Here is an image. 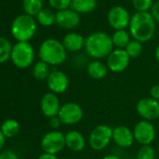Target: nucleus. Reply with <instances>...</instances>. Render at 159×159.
<instances>
[{
    "mask_svg": "<svg viewBox=\"0 0 159 159\" xmlns=\"http://www.w3.org/2000/svg\"><path fill=\"white\" fill-rule=\"evenodd\" d=\"M155 28L156 22L151 12H136L131 16L128 30L133 39L141 43L147 42L153 38Z\"/></svg>",
    "mask_w": 159,
    "mask_h": 159,
    "instance_id": "nucleus-1",
    "label": "nucleus"
},
{
    "mask_svg": "<svg viewBox=\"0 0 159 159\" xmlns=\"http://www.w3.org/2000/svg\"><path fill=\"white\" fill-rule=\"evenodd\" d=\"M84 50L88 56L94 60L107 58L108 55L114 50L111 36L101 31L90 34L85 39Z\"/></svg>",
    "mask_w": 159,
    "mask_h": 159,
    "instance_id": "nucleus-2",
    "label": "nucleus"
},
{
    "mask_svg": "<svg viewBox=\"0 0 159 159\" xmlns=\"http://www.w3.org/2000/svg\"><path fill=\"white\" fill-rule=\"evenodd\" d=\"M39 57L49 66H60L67 58V51L62 41L56 39H47L39 46Z\"/></svg>",
    "mask_w": 159,
    "mask_h": 159,
    "instance_id": "nucleus-3",
    "label": "nucleus"
},
{
    "mask_svg": "<svg viewBox=\"0 0 159 159\" xmlns=\"http://www.w3.org/2000/svg\"><path fill=\"white\" fill-rule=\"evenodd\" d=\"M11 31L18 42H28L37 32V22L28 14H20L13 20Z\"/></svg>",
    "mask_w": 159,
    "mask_h": 159,
    "instance_id": "nucleus-4",
    "label": "nucleus"
},
{
    "mask_svg": "<svg viewBox=\"0 0 159 159\" xmlns=\"http://www.w3.org/2000/svg\"><path fill=\"white\" fill-rule=\"evenodd\" d=\"M12 63L19 68H27L35 59V51L29 42H17L12 47Z\"/></svg>",
    "mask_w": 159,
    "mask_h": 159,
    "instance_id": "nucleus-5",
    "label": "nucleus"
},
{
    "mask_svg": "<svg viewBox=\"0 0 159 159\" xmlns=\"http://www.w3.org/2000/svg\"><path fill=\"white\" fill-rule=\"evenodd\" d=\"M113 128L108 125H98L93 128L88 138V144L94 151H103L112 140Z\"/></svg>",
    "mask_w": 159,
    "mask_h": 159,
    "instance_id": "nucleus-6",
    "label": "nucleus"
},
{
    "mask_svg": "<svg viewBox=\"0 0 159 159\" xmlns=\"http://www.w3.org/2000/svg\"><path fill=\"white\" fill-rule=\"evenodd\" d=\"M40 146L44 152L56 155L66 147L65 134L59 130H52L43 136Z\"/></svg>",
    "mask_w": 159,
    "mask_h": 159,
    "instance_id": "nucleus-7",
    "label": "nucleus"
},
{
    "mask_svg": "<svg viewBox=\"0 0 159 159\" xmlns=\"http://www.w3.org/2000/svg\"><path fill=\"white\" fill-rule=\"evenodd\" d=\"M84 112L82 106L76 102H66L61 106L58 113L62 124L66 125H77L84 119Z\"/></svg>",
    "mask_w": 159,
    "mask_h": 159,
    "instance_id": "nucleus-8",
    "label": "nucleus"
},
{
    "mask_svg": "<svg viewBox=\"0 0 159 159\" xmlns=\"http://www.w3.org/2000/svg\"><path fill=\"white\" fill-rule=\"evenodd\" d=\"M133 134L135 141L139 145H151V143H152L155 139L156 130L152 122L141 120L135 125Z\"/></svg>",
    "mask_w": 159,
    "mask_h": 159,
    "instance_id": "nucleus-9",
    "label": "nucleus"
},
{
    "mask_svg": "<svg viewBox=\"0 0 159 159\" xmlns=\"http://www.w3.org/2000/svg\"><path fill=\"white\" fill-rule=\"evenodd\" d=\"M107 19L109 25L114 30H125L129 26L131 16L124 7L114 6L109 11Z\"/></svg>",
    "mask_w": 159,
    "mask_h": 159,
    "instance_id": "nucleus-10",
    "label": "nucleus"
},
{
    "mask_svg": "<svg viewBox=\"0 0 159 159\" xmlns=\"http://www.w3.org/2000/svg\"><path fill=\"white\" fill-rule=\"evenodd\" d=\"M137 113L145 121H154L159 118V101L152 98H140L136 105Z\"/></svg>",
    "mask_w": 159,
    "mask_h": 159,
    "instance_id": "nucleus-11",
    "label": "nucleus"
},
{
    "mask_svg": "<svg viewBox=\"0 0 159 159\" xmlns=\"http://www.w3.org/2000/svg\"><path fill=\"white\" fill-rule=\"evenodd\" d=\"M130 57L123 49H114L106 58V65L110 71L120 73L125 71L129 64Z\"/></svg>",
    "mask_w": 159,
    "mask_h": 159,
    "instance_id": "nucleus-12",
    "label": "nucleus"
},
{
    "mask_svg": "<svg viewBox=\"0 0 159 159\" xmlns=\"http://www.w3.org/2000/svg\"><path fill=\"white\" fill-rule=\"evenodd\" d=\"M47 81V85L53 94H64L69 87V79L67 75L59 69L51 71Z\"/></svg>",
    "mask_w": 159,
    "mask_h": 159,
    "instance_id": "nucleus-13",
    "label": "nucleus"
},
{
    "mask_svg": "<svg viewBox=\"0 0 159 159\" xmlns=\"http://www.w3.org/2000/svg\"><path fill=\"white\" fill-rule=\"evenodd\" d=\"M81 23V16L72 9L59 11L55 13V24L63 29L71 30Z\"/></svg>",
    "mask_w": 159,
    "mask_h": 159,
    "instance_id": "nucleus-14",
    "label": "nucleus"
},
{
    "mask_svg": "<svg viewBox=\"0 0 159 159\" xmlns=\"http://www.w3.org/2000/svg\"><path fill=\"white\" fill-rule=\"evenodd\" d=\"M61 102L56 94L52 92L46 93L40 99V109L42 113L50 118L57 116L61 109Z\"/></svg>",
    "mask_w": 159,
    "mask_h": 159,
    "instance_id": "nucleus-15",
    "label": "nucleus"
},
{
    "mask_svg": "<svg viewBox=\"0 0 159 159\" xmlns=\"http://www.w3.org/2000/svg\"><path fill=\"white\" fill-rule=\"evenodd\" d=\"M112 140L121 148H130L135 142L133 130L126 125H117L112 131Z\"/></svg>",
    "mask_w": 159,
    "mask_h": 159,
    "instance_id": "nucleus-16",
    "label": "nucleus"
},
{
    "mask_svg": "<svg viewBox=\"0 0 159 159\" xmlns=\"http://www.w3.org/2000/svg\"><path fill=\"white\" fill-rule=\"evenodd\" d=\"M66 147L74 152L84 151L86 146V139L84 134L78 130H70L65 134Z\"/></svg>",
    "mask_w": 159,
    "mask_h": 159,
    "instance_id": "nucleus-17",
    "label": "nucleus"
},
{
    "mask_svg": "<svg viewBox=\"0 0 159 159\" xmlns=\"http://www.w3.org/2000/svg\"><path fill=\"white\" fill-rule=\"evenodd\" d=\"M62 43L67 52H77L84 48L85 39L81 34L76 32H70L64 37Z\"/></svg>",
    "mask_w": 159,
    "mask_h": 159,
    "instance_id": "nucleus-18",
    "label": "nucleus"
},
{
    "mask_svg": "<svg viewBox=\"0 0 159 159\" xmlns=\"http://www.w3.org/2000/svg\"><path fill=\"white\" fill-rule=\"evenodd\" d=\"M109 68L106 63L100 60H93L88 63L86 72L88 76L93 80H102L108 74Z\"/></svg>",
    "mask_w": 159,
    "mask_h": 159,
    "instance_id": "nucleus-19",
    "label": "nucleus"
},
{
    "mask_svg": "<svg viewBox=\"0 0 159 159\" xmlns=\"http://www.w3.org/2000/svg\"><path fill=\"white\" fill-rule=\"evenodd\" d=\"M98 7V0H71L70 9L79 14H88Z\"/></svg>",
    "mask_w": 159,
    "mask_h": 159,
    "instance_id": "nucleus-20",
    "label": "nucleus"
},
{
    "mask_svg": "<svg viewBox=\"0 0 159 159\" xmlns=\"http://www.w3.org/2000/svg\"><path fill=\"white\" fill-rule=\"evenodd\" d=\"M111 40L114 46V49H123L125 50L127 44L131 40V36L126 29L125 30H115L111 36Z\"/></svg>",
    "mask_w": 159,
    "mask_h": 159,
    "instance_id": "nucleus-21",
    "label": "nucleus"
},
{
    "mask_svg": "<svg viewBox=\"0 0 159 159\" xmlns=\"http://www.w3.org/2000/svg\"><path fill=\"white\" fill-rule=\"evenodd\" d=\"M23 9L25 14L37 16L43 10V0H23Z\"/></svg>",
    "mask_w": 159,
    "mask_h": 159,
    "instance_id": "nucleus-22",
    "label": "nucleus"
},
{
    "mask_svg": "<svg viewBox=\"0 0 159 159\" xmlns=\"http://www.w3.org/2000/svg\"><path fill=\"white\" fill-rule=\"evenodd\" d=\"M0 129L6 138H13L20 132V125L16 120L8 119L2 124Z\"/></svg>",
    "mask_w": 159,
    "mask_h": 159,
    "instance_id": "nucleus-23",
    "label": "nucleus"
},
{
    "mask_svg": "<svg viewBox=\"0 0 159 159\" xmlns=\"http://www.w3.org/2000/svg\"><path fill=\"white\" fill-rule=\"evenodd\" d=\"M50 73H51L50 66L46 64L45 62L40 60L35 64L34 68H33V75L37 80H39V81L47 80Z\"/></svg>",
    "mask_w": 159,
    "mask_h": 159,
    "instance_id": "nucleus-24",
    "label": "nucleus"
},
{
    "mask_svg": "<svg viewBox=\"0 0 159 159\" xmlns=\"http://www.w3.org/2000/svg\"><path fill=\"white\" fill-rule=\"evenodd\" d=\"M37 21L42 26H51L55 23V13L50 9H43L37 15Z\"/></svg>",
    "mask_w": 159,
    "mask_h": 159,
    "instance_id": "nucleus-25",
    "label": "nucleus"
},
{
    "mask_svg": "<svg viewBox=\"0 0 159 159\" xmlns=\"http://www.w3.org/2000/svg\"><path fill=\"white\" fill-rule=\"evenodd\" d=\"M12 46L9 39L0 37V64L8 61L11 56Z\"/></svg>",
    "mask_w": 159,
    "mask_h": 159,
    "instance_id": "nucleus-26",
    "label": "nucleus"
},
{
    "mask_svg": "<svg viewBox=\"0 0 159 159\" xmlns=\"http://www.w3.org/2000/svg\"><path fill=\"white\" fill-rule=\"evenodd\" d=\"M125 51L130 58H138L143 52V44L136 39H131L125 47Z\"/></svg>",
    "mask_w": 159,
    "mask_h": 159,
    "instance_id": "nucleus-27",
    "label": "nucleus"
},
{
    "mask_svg": "<svg viewBox=\"0 0 159 159\" xmlns=\"http://www.w3.org/2000/svg\"><path fill=\"white\" fill-rule=\"evenodd\" d=\"M156 153L155 150L151 145L141 146L137 152V159H155Z\"/></svg>",
    "mask_w": 159,
    "mask_h": 159,
    "instance_id": "nucleus-28",
    "label": "nucleus"
},
{
    "mask_svg": "<svg viewBox=\"0 0 159 159\" xmlns=\"http://www.w3.org/2000/svg\"><path fill=\"white\" fill-rule=\"evenodd\" d=\"M131 3L137 12H146L152 9L153 0H131Z\"/></svg>",
    "mask_w": 159,
    "mask_h": 159,
    "instance_id": "nucleus-29",
    "label": "nucleus"
},
{
    "mask_svg": "<svg viewBox=\"0 0 159 159\" xmlns=\"http://www.w3.org/2000/svg\"><path fill=\"white\" fill-rule=\"evenodd\" d=\"M48 2L50 6L57 11L69 9L71 5V0H48Z\"/></svg>",
    "mask_w": 159,
    "mask_h": 159,
    "instance_id": "nucleus-30",
    "label": "nucleus"
},
{
    "mask_svg": "<svg viewBox=\"0 0 159 159\" xmlns=\"http://www.w3.org/2000/svg\"><path fill=\"white\" fill-rule=\"evenodd\" d=\"M151 14L153 17L154 21L159 24V0L155 1L151 9Z\"/></svg>",
    "mask_w": 159,
    "mask_h": 159,
    "instance_id": "nucleus-31",
    "label": "nucleus"
},
{
    "mask_svg": "<svg viewBox=\"0 0 159 159\" xmlns=\"http://www.w3.org/2000/svg\"><path fill=\"white\" fill-rule=\"evenodd\" d=\"M62 125V122L60 120V118L57 116H54L52 118H50V121H49V125L51 128H52L53 130H57Z\"/></svg>",
    "mask_w": 159,
    "mask_h": 159,
    "instance_id": "nucleus-32",
    "label": "nucleus"
},
{
    "mask_svg": "<svg viewBox=\"0 0 159 159\" xmlns=\"http://www.w3.org/2000/svg\"><path fill=\"white\" fill-rule=\"evenodd\" d=\"M0 159H20V158L12 151H4L2 152H0Z\"/></svg>",
    "mask_w": 159,
    "mask_h": 159,
    "instance_id": "nucleus-33",
    "label": "nucleus"
},
{
    "mask_svg": "<svg viewBox=\"0 0 159 159\" xmlns=\"http://www.w3.org/2000/svg\"><path fill=\"white\" fill-rule=\"evenodd\" d=\"M150 98L159 101V84H154L150 89Z\"/></svg>",
    "mask_w": 159,
    "mask_h": 159,
    "instance_id": "nucleus-34",
    "label": "nucleus"
},
{
    "mask_svg": "<svg viewBox=\"0 0 159 159\" xmlns=\"http://www.w3.org/2000/svg\"><path fill=\"white\" fill-rule=\"evenodd\" d=\"M38 159H59V158L55 154H51V153L43 152L42 154L39 155V157Z\"/></svg>",
    "mask_w": 159,
    "mask_h": 159,
    "instance_id": "nucleus-35",
    "label": "nucleus"
},
{
    "mask_svg": "<svg viewBox=\"0 0 159 159\" xmlns=\"http://www.w3.org/2000/svg\"><path fill=\"white\" fill-rule=\"evenodd\" d=\"M6 137L4 136V134L2 133L1 129H0V150H2L3 147L5 146V143H6Z\"/></svg>",
    "mask_w": 159,
    "mask_h": 159,
    "instance_id": "nucleus-36",
    "label": "nucleus"
},
{
    "mask_svg": "<svg viewBox=\"0 0 159 159\" xmlns=\"http://www.w3.org/2000/svg\"><path fill=\"white\" fill-rule=\"evenodd\" d=\"M102 159H121V158L115 154H108V155H105Z\"/></svg>",
    "mask_w": 159,
    "mask_h": 159,
    "instance_id": "nucleus-37",
    "label": "nucleus"
},
{
    "mask_svg": "<svg viewBox=\"0 0 159 159\" xmlns=\"http://www.w3.org/2000/svg\"><path fill=\"white\" fill-rule=\"evenodd\" d=\"M154 56H155V59H156V61L159 63V44H158V45H157V47L155 48Z\"/></svg>",
    "mask_w": 159,
    "mask_h": 159,
    "instance_id": "nucleus-38",
    "label": "nucleus"
},
{
    "mask_svg": "<svg viewBox=\"0 0 159 159\" xmlns=\"http://www.w3.org/2000/svg\"><path fill=\"white\" fill-rule=\"evenodd\" d=\"M158 152H159V144H158Z\"/></svg>",
    "mask_w": 159,
    "mask_h": 159,
    "instance_id": "nucleus-39",
    "label": "nucleus"
}]
</instances>
